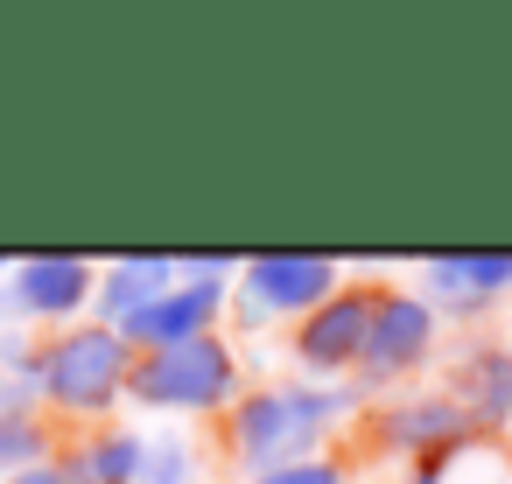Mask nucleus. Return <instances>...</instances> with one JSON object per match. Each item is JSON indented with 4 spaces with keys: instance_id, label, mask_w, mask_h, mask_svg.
Masks as SVG:
<instances>
[{
    "instance_id": "1",
    "label": "nucleus",
    "mask_w": 512,
    "mask_h": 484,
    "mask_svg": "<svg viewBox=\"0 0 512 484\" xmlns=\"http://www.w3.org/2000/svg\"><path fill=\"white\" fill-rule=\"evenodd\" d=\"M330 414H337L330 393H295V386H288V393H260V400H246V407L232 414L239 463H253L260 477L302 463V449L330 428Z\"/></svg>"
},
{
    "instance_id": "2",
    "label": "nucleus",
    "mask_w": 512,
    "mask_h": 484,
    "mask_svg": "<svg viewBox=\"0 0 512 484\" xmlns=\"http://www.w3.org/2000/svg\"><path fill=\"white\" fill-rule=\"evenodd\" d=\"M120 379H127V337L120 330H78V337L50 344L36 365V386L64 407H106L120 393Z\"/></svg>"
},
{
    "instance_id": "3",
    "label": "nucleus",
    "mask_w": 512,
    "mask_h": 484,
    "mask_svg": "<svg viewBox=\"0 0 512 484\" xmlns=\"http://www.w3.org/2000/svg\"><path fill=\"white\" fill-rule=\"evenodd\" d=\"M134 393L148 407H218L232 393V351L218 337H190V344H169L155 351L141 372H134Z\"/></svg>"
},
{
    "instance_id": "4",
    "label": "nucleus",
    "mask_w": 512,
    "mask_h": 484,
    "mask_svg": "<svg viewBox=\"0 0 512 484\" xmlns=\"http://www.w3.org/2000/svg\"><path fill=\"white\" fill-rule=\"evenodd\" d=\"M218 302H225V288H218V274H197V281H176L148 316H134L120 337L127 344H155V351H169V344H190V337H204V323L218 316Z\"/></svg>"
},
{
    "instance_id": "5",
    "label": "nucleus",
    "mask_w": 512,
    "mask_h": 484,
    "mask_svg": "<svg viewBox=\"0 0 512 484\" xmlns=\"http://www.w3.org/2000/svg\"><path fill=\"white\" fill-rule=\"evenodd\" d=\"M246 288L260 309H323L330 288H337V267L316 260V253H267L246 267Z\"/></svg>"
},
{
    "instance_id": "6",
    "label": "nucleus",
    "mask_w": 512,
    "mask_h": 484,
    "mask_svg": "<svg viewBox=\"0 0 512 484\" xmlns=\"http://www.w3.org/2000/svg\"><path fill=\"white\" fill-rule=\"evenodd\" d=\"M372 309H379V302H365V295H330V302L302 323V344H295V351H302L316 372H337L344 358H365Z\"/></svg>"
},
{
    "instance_id": "7",
    "label": "nucleus",
    "mask_w": 512,
    "mask_h": 484,
    "mask_svg": "<svg viewBox=\"0 0 512 484\" xmlns=\"http://www.w3.org/2000/svg\"><path fill=\"white\" fill-rule=\"evenodd\" d=\"M428 337H435V316H428V302H414V295H386V302L372 309L365 365H372V372H400V365H414V358L428 351Z\"/></svg>"
},
{
    "instance_id": "8",
    "label": "nucleus",
    "mask_w": 512,
    "mask_h": 484,
    "mask_svg": "<svg viewBox=\"0 0 512 484\" xmlns=\"http://www.w3.org/2000/svg\"><path fill=\"white\" fill-rule=\"evenodd\" d=\"M85 288H92L85 260H22V274H15V302L36 316H71L85 302Z\"/></svg>"
},
{
    "instance_id": "9",
    "label": "nucleus",
    "mask_w": 512,
    "mask_h": 484,
    "mask_svg": "<svg viewBox=\"0 0 512 484\" xmlns=\"http://www.w3.org/2000/svg\"><path fill=\"white\" fill-rule=\"evenodd\" d=\"M169 288H176V267H169V260H120L99 302H106V316L127 330V323H134V316H148Z\"/></svg>"
},
{
    "instance_id": "10",
    "label": "nucleus",
    "mask_w": 512,
    "mask_h": 484,
    "mask_svg": "<svg viewBox=\"0 0 512 484\" xmlns=\"http://www.w3.org/2000/svg\"><path fill=\"white\" fill-rule=\"evenodd\" d=\"M463 428H470V414L456 400H400L386 414V442H400V449H442Z\"/></svg>"
},
{
    "instance_id": "11",
    "label": "nucleus",
    "mask_w": 512,
    "mask_h": 484,
    "mask_svg": "<svg viewBox=\"0 0 512 484\" xmlns=\"http://www.w3.org/2000/svg\"><path fill=\"white\" fill-rule=\"evenodd\" d=\"M428 281L442 288V302H484V295L512 288V260L505 253H456V260H435Z\"/></svg>"
},
{
    "instance_id": "12",
    "label": "nucleus",
    "mask_w": 512,
    "mask_h": 484,
    "mask_svg": "<svg viewBox=\"0 0 512 484\" xmlns=\"http://www.w3.org/2000/svg\"><path fill=\"white\" fill-rule=\"evenodd\" d=\"M141 463H148V449H141L134 435H106L78 477H92V484H134V477H141Z\"/></svg>"
},
{
    "instance_id": "13",
    "label": "nucleus",
    "mask_w": 512,
    "mask_h": 484,
    "mask_svg": "<svg viewBox=\"0 0 512 484\" xmlns=\"http://www.w3.org/2000/svg\"><path fill=\"white\" fill-rule=\"evenodd\" d=\"M470 400L484 414H512V351H484L470 365Z\"/></svg>"
},
{
    "instance_id": "14",
    "label": "nucleus",
    "mask_w": 512,
    "mask_h": 484,
    "mask_svg": "<svg viewBox=\"0 0 512 484\" xmlns=\"http://www.w3.org/2000/svg\"><path fill=\"white\" fill-rule=\"evenodd\" d=\"M29 456H43V428H36L29 414H8V421H0V470H8V463H29Z\"/></svg>"
},
{
    "instance_id": "15",
    "label": "nucleus",
    "mask_w": 512,
    "mask_h": 484,
    "mask_svg": "<svg viewBox=\"0 0 512 484\" xmlns=\"http://www.w3.org/2000/svg\"><path fill=\"white\" fill-rule=\"evenodd\" d=\"M141 477H148V484H197V477H190V449H183V442H162V449H148Z\"/></svg>"
},
{
    "instance_id": "16",
    "label": "nucleus",
    "mask_w": 512,
    "mask_h": 484,
    "mask_svg": "<svg viewBox=\"0 0 512 484\" xmlns=\"http://www.w3.org/2000/svg\"><path fill=\"white\" fill-rule=\"evenodd\" d=\"M253 484H344L330 463H288V470H267V477H253Z\"/></svg>"
},
{
    "instance_id": "17",
    "label": "nucleus",
    "mask_w": 512,
    "mask_h": 484,
    "mask_svg": "<svg viewBox=\"0 0 512 484\" xmlns=\"http://www.w3.org/2000/svg\"><path fill=\"white\" fill-rule=\"evenodd\" d=\"M15 484H78V477H71V470H43V463H36V470H22Z\"/></svg>"
},
{
    "instance_id": "18",
    "label": "nucleus",
    "mask_w": 512,
    "mask_h": 484,
    "mask_svg": "<svg viewBox=\"0 0 512 484\" xmlns=\"http://www.w3.org/2000/svg\"><path fill=\"white\" fill-rule=\"evenodd\" d=\"M414 484H435V477H414Z\"/></svg>"
}]
</instances>
